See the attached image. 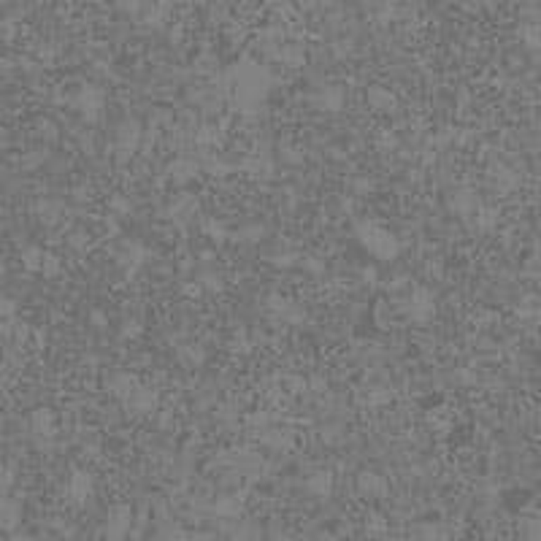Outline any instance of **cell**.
Instances as JSON below:
<instances>
[{"label":"cell","instance_id":"1","mask_svg":"<svg viewBox=\"0 0 541 541\" xmlns=\"http://www.w3.org/2000/svg\"><path fill=\"white\" fill-rule=\"evenodd\" d=\"M125 530H127V512H117L111 520H108L106 536L111 541H120L122 536H125Z\"/></svg>","mask_w":541,"mask_h":541},{"label":"cell","instance_id":"2","mask_svg":"<svg viewBox=\"0 0 541 541\" xmlns=\"http://www.w3.org/2000/svg\"><path fill=\"white\" fill-rule=\"evenodd\" d=\"M525 536H527V541H541V520H527Z\"/></svg>","mask_w":541,"mask_h":541}]
</instances>
